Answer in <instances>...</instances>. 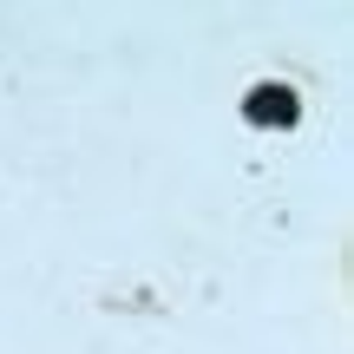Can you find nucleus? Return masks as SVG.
Masks as SVG:
<instances>
[{
	"mask_svg": "<svg viewBox=\"0 0 354 354\" xmlns=\"http://www.w3.org/2000/svg\"><path fill=\"white\" fill-rule=\"evenodd\" d=\"M250 118H276V125H289L295 118V99L289 92H250V105H243Z\"/></svg>",
	"mask_w": 354,
	"mask_h": 354,
	"instance_id": "1",
	"label": "nucleus"
}]
</instances>
